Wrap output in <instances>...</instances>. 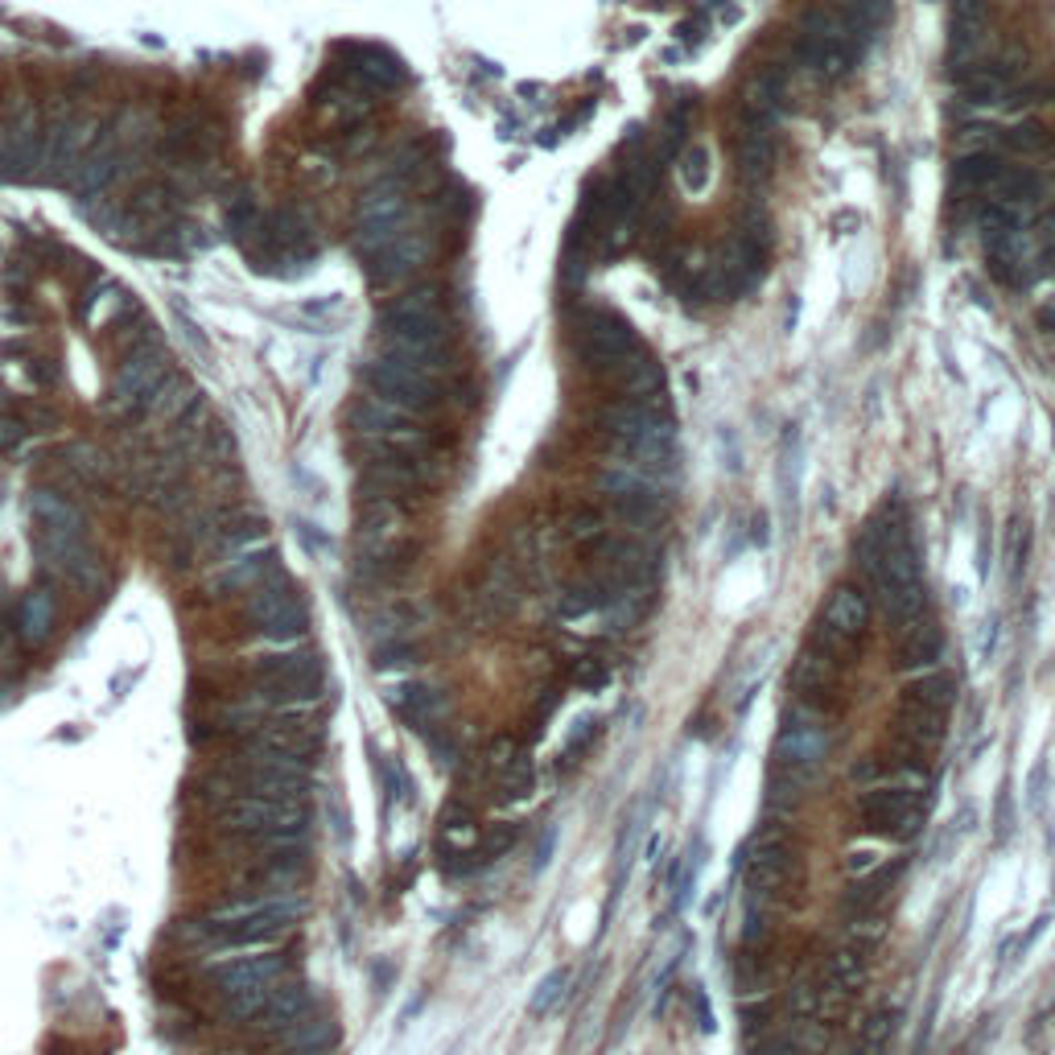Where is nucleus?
<instances>
[{
    "mask_svg": "<svg viewBox=\"0 0 1055 1055\" xmlns=\"http://www.w3.org/2000/svg\"><path fill=\"white\" fill-rule=\"evenodd\" d=\"M903 705H915V710H932V714H953L957 705V677L944 672V668H924L915 672L908 684H903Z\"/></svg>",
    "mask_w": 1055,
    "mask_h": 1055,
    "instance_id": "nucleus-22",
    "label": "nucleus"
},
{
    "mask_svg": "<svg viewBox=\"0 0 1055 1055\" xmlns=\"http://www.w3.org/2000/svg\"><path fill=\"white\" fill-rule=\"evenodd\" d=\"M1040 322H1043V330H1052V334H1055V301L1040 309Z\"/></svg>",
    "mask_w": 1055,
    "mask_h": 1055,
    "instance_id": "nucleus-52",
    "label": "nucleus"
},
{
    "mask_svg": "<svg viewBox=\"0 0 1055 1055\" xmlns=\"http://www.w3.org/2000/svg\"><path fill=\"white\" fill-rule=\"evenodd\" d=\"M941 656H944V627L927 623V618L903 627V639L894 644V668H903V672L936 668L941 664Z\"/></svg>",
    "mask_w": 1055,
    "mask_h": 1055,
    "instance_id": "nucleus-21",
    "label": "nucleus"
},
{
    "mask_svg": "<svg viewBox=\"0 0 1055 1055\" xmlns=\"http://www.w3.org/2000/svg\"><path fill=\"white\" fill-rule=\"evenodd\" d=\"M169 375H174V367H169V351H162L153 339L141 342V347H132V355L124 359L112 375V405L149 408L153 392L162 388Z\"/></svg>",
    "mask_w": 1055,
    "mask_h": 1055,
    "instance_id": "nucleus-12",
    "label": "nucleus"
},
{
    "mask_svg": "<svg viewBox=\"0 0 1055 1055\" xmlns=\"http://www.w3.org/2000/svg\"><path fill=\"white\" fill-rule=\"evenodd\" d=\"M293 920H297V903H264V908L248 911V915H240V920H228V924H219V920H207L202 924V932L215 941V948H264V944H276L285 932L293 927Z\"/></svg>",
    "mask_w": 1055,
    "mask_h": 1055,
    "instance_id": "nucleus-10",
    "label": "nucleus"
},
{
    "mask_svg": "<svg viewBox=\"0 0 1055 1055\" xmlns=\"http://www.w3.org/2000/svg\"><path fill=\"white\" fill-rule=\"evenodd\" d=\"M516 842H520V825H507V821H499V825H491L487 833H483V842H474V858H479V861L499 858V854H507V849H512Z\"/></svg>",
    "mask_w": 1055,
    "mask_h": 1055,
    "instance_id": "nucleus-41",
    "label": "nucleus"
},
{
    "mask_svg": "<svg viewBox=\"0 0 1055 1055\" xmlns=\"http://www.w3.org/2000/svg\"><path fill=\"white\" fill-rule=\"evenodd\" d=\"M710 149H701V145H693V149H684L681 153V162H677V169H681V182H684V190H693V195H701L705 186H710Z\"/></svg>",
    "mask_w": 1055,
    "mask_h": 1055,
    "instance_id": "nucleus-40",
    "label": "nucleus"
},
{
    "mask_svg": "<svg viewBox=\"0 0 1055 1055\" xmlns=\"http://www.w3.org/2000/svg\"><path fill=\"white\" fill-rule=\"evenodd\" d=\"M17 627H21V639L25 644H46V635L54 631V594L46 585H37L25 594L21 602V615H17Z\"/></svg>",
    "mask_w": 1055,
    "mask_h": 1055,
    "instance_id": "nucleus-30",
    "label": "nucleus"
},
{
    "mask_svg": "<svg viewBox=\"0 0 1055 1055\" xmlns=\"http://www.w3.org/2000/svg\"><path fill=\"white\" fill-rule=\"evenodd\" d=\"M30 512H33V528H42V532H58V536H83V528H87V520H83V512L70 499H66L63 491H33L30 499Z\"/></svg>",
    "mask_w": 1055,
    "mask_h": 1055,
    "instance_id": "nucleus-23",
    "label": "nucleus"
},
{
    "mask_svg": "<svg viewBox=\"0 0 1055 1055\" xmlns=\"http://www.w3.org/2000/svg\"><path fill=\"white\" fill-rule=\"evenodd\" d=\"M1040 248H1043V252H1055V211L1043 215V223H1040Z\"/></svg>",
    "mask_w": 1055,
    "mask_h": 1055,
    "instance_id": "nucleus-50",
    "label": "nucleus"
},
{
    "mask_svg": "<svg viewBox=\"0 0 1055 1055\" xmlns=\"http://www.w3.org/2000/svg\"><path fill=\"white\" fill-rule=\"evenodd\" d=\"M1043 190L1040 174H1031L1026 165H1002L998 169V178H993V186L986 190V195L993 198V202H1007V207H1019V202H1031V198Z\"/></svg>",
    "mask_w": 1055,
    "mask_h": 1055,
    "instance_id": "nucleus-32",
    "label": "nucleus"
},
{
    "mask_svg": "<svg viewBox=\"0 0 1055 1055\" xmlns=\"http://www.w3.org/2000/svg\"><path fill=\"white\" fill-rule=\"evenodd\" d=\"M792 54H795V66H804L809 75H816V79H842L845 70L854 66V58H858V50L845 46V42H828V37H816V33H795L792 42Z\"/></svg>",
    "mask_w": 1055,
    "mask_h": 1055,
    "instance_id": "nucleus-17",
    "label": "nucleus"
},
{
    "mask_svg": "<svg viewBox=\"0 0 1055 1055\" xmlns=\"http://www.w3.org/2000/svg\"><path fill=\"white\" fill-rule=\"evenodd\" d=\"M276 565L273 552H244V557H235L231 565H223L219 573L211 578V594H248L256 582H264Z\"/></svg>",
    "mask_w": 1055,
    "mask_h": 1055,
    "instance_id": "nucleus-25",
    "label": "nucleus"
},
{
    "mask_svg": "<svg viewBox=\"0 0 1055 1055\" xmlns=\"http://www.w3.org/2000/svg\"><path fill=\"white\" fill-rule=\"evenodd\" d=\"M565 986H569V969H552V974L536 986L532 1002H528V1014H532V1019L552 1014V1010L561 1007V998H565Z\"/></svg>",
    "mask_w": 1055,
    "mask_h": 1055,
    "instance_id": "nucleus-39",
    "label": "nucleus"
},
{
    "mask_svg": "<svg viewBox=\"0 0 1055 1055\" xmlns=\"http://www.w3.org/2000/svg\"><path fill=\"white\" fill-rule=\"evenodd\" d=\"M347 83L363 96H384V91H396L405 83V66H400V58H392L388 50L351 46L347 50Z\"/></svg>",
    "mask_w": 1055,
    "mask_h": 1055,
    "instance_id": "nucleus-15",
    "label": "nucleus"
},
{
    "mask_svg": "<svg viewBox=\"0 0 1055 1055\" xmlns=\"http://www.w3.org/2000/svg\"><path fill=\"white\" fill-rule=\"evenodd\" d=\"M866 635H870V598L858 585H837L821 606V618H816V631H812L809 644L825 648L833 660H849Z\"/></svg>",
    "mask_w": 1055,
    "mask_h": 1055,
    "instance_id": "nucleus-5",
    "label": "nucleus"
},
{
    "mask_svg": "<svg viewBox=\"0 0 1055 1055\" xmlns=\"http://www.w3.org/2000/svg\"><path fill=\"white\" fill-rule=\"evenodd\" d=\"M417 648L413 644H384L375 648V668H396V664H413Z\"/></svg>",
    "mask_w": 1055,
    "mask_h": 1055,
    "instance_id": "nucleus-47",
    "label": "nucleus"
},
{
    "mask_svg": "<svg viewBox=\"0 0 1055 1055\" xmlns=\"http://www.w3.org/2000/svg\"><path fill=\"white\" fill-rule=\"evenodd\" d=\"M816 998H821V986H809V981H800L792 990V1014L800 1019V1023H809V1019H816Z\"/></svg>",
    "mask_w": 1055,
    "mask_h": 1055,
    "instance_id": "nucleus-46",
    "label": "nucleus"
},
{
    "mask_svg": "<svg viewBox=\"0 0 1055 1055\" xmlns=\"http://www.w3.org/2000/svg\"><path fill=\"white\" fill-rule=\"evenodd\" d=\"M256 677L264 681L261 701L281 710H309L326 697V668L318 651H273L256 660Z\"/></svg>",
    "mask_w": 1055,
    "mask_h": 1055,
    "instance_id": "nucleus-3",
    "label": "nucleus"
},
{
    "mask_svg": "<svg viewBox=\"0 0 1055 1055\" xmlns=\"http://www.w3.org/2000/svg\"><path fill=\"white\" fill-rule=\"evenodd\" d=\"M392 710L405 717V722H413V726H433L441 714V697L433 693V689H421V684H405V689H392Z\"/></svg>",
    "mask_w": 1055,
    "mask_h": 1055,
    "instance_id": "nucleus-31",
    "label": "nucleus"
},
{
    "mask_svg": "<svg viewBox=\"0 0 1055 1055\" xmlns=\"http://www.w3.org/2000/svg\"><path fill=\"white\" fill-rule=\"evenodd\" d=\"M248 618L268 644H297L309 631V611L301 594L293 590L285 569H273L264 582L248 590Z\"/></svg>",
    "mask_w": 1055,
    "mask_h": 1055,
    "instance_id": "nucleus-4",
    "label": "nucleus"
},
{
    "mask_svg": "<svg viewBox=\"0 0 1055 1055\" xmlns=\"http://www.w3.org/2000/svg\"><path fill=\"white\" fill-rule=\"evenodd\" d=\"M228 231L240 240V244H248L252 235H261L264 231V215L261 207H256V198L252 195H240L228 202Z\"/></svg>",
    "mask_w": 1055,
    "mask_h": 1055,
    "instance_id": "nucleus-38",
    "label": "nucleus"
},
{
    "mask_svg": "<svg viewBox=\"0 0 1055 1055\" xmlns=\"http://www.w3.org/2000/svg\"><path fill=\"white\" fill-rule=\"evenodd\" d=\"M795 882V849L783 828H759L747 845V887L750 899H776Z\"/></svg>",
    "mask_w": 1055,
    "mask_h": 1055,
    "instance_id": "nucleus-9",
    "label": "nucleus"
},
{
    "mask_svg": "<svg viewBox=\"0 0 1055 1055\" xmlns=\"http://www.w3.org/2000/svg\"><path fill=\"white\" fill-rule=\"evenodd\" d=\"M981 30H986V0H953L948 4V58H953V75L965 70V58H974Z\"/></svg>",
    "mask_w": 1055,
    "mask_h": 1055,
    "instance_id": "nucleus-19",
    "label": "nucleus"
},
{
    "mask_svg": "<svg viewBox=\"0 0 1055 1055\" xmlns=\"http://www.w3.org/2000/svg\"><path fill=\"white\" fill-rule=\"evenodd\" d=\"M293 1055H330V1052H293Z\"/></svg>",
    "mask_w": 1055,
    "mask_h": 1055,
    "instance_id": "nucleus-53",
    "label": "nucleus"
},
{
    "mask_svg": "<svg viewBox=\"0 0 1055 1055\" xmlns=\"http://www.w3.org/2000/svg\"><path fill=\"white\" fill-rule=\"evenodd\" d=\"M755 1055H800V1047H795L792 1035H776V1040L759 1043V1052Z\"/></svg>",
    "mask_w": 1055,
    "mask_h": 1055,
    "instance_id": "nucleus-49",
    "label": "nucleus"
},
{
    "mask_svg": "<svg viewBox=\"0 0 1055 1055\" xmlns=\"http://www.w3.org/2000/svg\"><path fill=\"white\" fill-rule=\"evenodd\" d=\"M894 734H899V743L911 750L908 763H920L924 767V750H936L944 747V738H948V717L944 714H932V710H915V705H899V714H894Z\"/></svg>",
    "mask_w": 1055,
    "mask_h": 1055,
    "instance_id": "nucleus-18",
    "label": "nucleus"
},
{
    "mask_svg": "<svg viewBox=\"0 0 1055 1055\" xmlns=\"http://www.w3.org/2000/svg\"><path fill=\"white\" fill-rule=\"evenodd\" d=\"M734 162H738V178L759 186V182L771 178L776 169V141H771V129L767 124H755L747 120L738 141H734Z\"/></svg>",
    "mask_w": 1055,
    "mask_h": 1055,
    "instance_id": "nucleus-20",
    "label": "nucleus"
},
{
    "mask_svg": "<svg viewBox=\"0 0 1055 1055\" xmlns=\"http://www.w3.org/2000/svg\"><path fill=\"white\" fill-rule=\"evenodd\" d=\"M573 681L582 684V689H602V684H611V664H606V660H594V656H585V660L573 664Z\"/></svg>",
    "mask_w": 1055,
    "mask_h": 1055,
    "instance_id": "nucleus-45",
    "label": "nucleus"
},
{
    "mask_svg": "<svg viewBox=\"0 0 1055 1055\" xmlns=\"http://www.w3.org/2000/svg\"><path fill=\"white\" fill-rule=\"evenodd\" d=\"M309 1007H314V998H309L306 986H293V981L289 986H281V981H273V986H268V1002H264V1010L256 1014V1019H261L256 1026H261V1031L285 1035V1031H289Z\"/></svg>",
    "mask_w": 1055,
    "mask_h": 1055,
    "instance_id": "nucleus-24",
    "label": "nucleus"
},
{
    "mask_svg": "<svg viewBox=\"0 0 1055 1055\" xmlns=\"http://www.w3.org/2000/svg\"><path fill=\"white\" fill-rule=\"evenodd\" d=\"M380 330H384V351L405 363H417L425 372H441V355H446V318H441L438 297L429 289L405 293L396 297L384 314H380Z\"/></svg>",
    "mask_w": 1055,
    "mask_h": 1055,
    "instance_id": "nucleus-1",
    "label": "nucleus"
},
{
    "mask_svg": "<svg viewBox=\"0 0 1055 1055\" xmlns=\"http://www.w3.org/2000/svg\"><path fill=\"white\" fill-rule=\"evenodd\" d=\"M887 936V911H849L845 920V944H854L861 953H870Z\"/></svg>",
    "mask_w": 1055,
    "mask_h": 1055,
    "instance_id": "nucleus-37",
    "label": "nucleus"
},
{
    "mask_svg": "<svg viewBox=\"0 0 1055 1055\" xmlns=\"http://www.w3.org/2000/svg\"><path fill=\"white\" fill-rule=\"evenodd\" d=\"M788 681H792L795 705H809V710H816V714H828V710L837 705L842 660H833L825 648L809 644V648L795 656L792 677H788Z\"/></svg>",
    "mask_w": 1055,
    "mask_h": 1055,
    "instance_id": "nucleus-14",
    "label": "nucleus"
},
{
    "mask_svg": "<svg viewBox=\"0 0 1055 1055\" xmlns=\"http://www.w3.org/2000/svg\"><path fill=\"white\" fill-rule=\"evenodd\" d=\"M30 441V425L21 421V413L13 405L0 408V454H13Z\"/></svg>",
    "mask_w": 1055,
    "mask_h": 1055,
    "instance_id": "nucleus-43",
    "label": "nucleus"
},
{
    "mask_svg": "<svg viewBox=\"0 0 1055 1055\" xmlns=\"http://www.w3.org/2000/svg\"><path fill=\"white\" fill-rule=\"evenodd\" d=\"M639 355L635 330L611 309H590L582 318V359L598 372H623Z\"/></svg>",
    "mask_w": 1055,
    "mask_h": 1055,
    "instance_id": "nucleus-11",
    "label": "nucleus"
},
{
    "mask_svg": "<svg viewBox=\"0 0 1055 1055\" xmlns=\"http://www.w3.org/2000/svg\"><path fill=\"white\" fill-rule=\"evenodd\" d=\"M285 974V957L281 953H261V957H228L211 965V981L223 993L235 990H252V986H273Z\"/></svg>",
    "mask_w": 1055,
    "mask_h": 1055,
    "instance_id": "nucleus-16",
    "label": "nucleus"
},
{
    "mask_svg": "<svg viewBox=\"0 0 1055 1055\" xmlns=\"http://www.w3.org/2000/svg\"><path fill=\"white\" fill-rule=\"evenodd\" d=\"M598 611V590L594 585H573V590H565V598H561V618H585Z\"/></svg>",
    "mask_w": 1055,
    "mask_h": 1055,
    "instance_id": "nucleus-44",
    "label": "nucleus"
},
{
    "mask_svg": "<svg viewBox=\"0 0 1055 1055\" xmlns=\"http://www.w3.org/2000/svg\"><path fill=\"white\" fill-rule=\"evenodd\" d=\"M363 380H367V388H372V396H380V400H388V405L405 408V413H425V408L438 405V375L425 372V367H417V363H405V359L388 355V351H380V355L363 367Z\"/></svg>",
    "mask_w": 1055,
    "mask_h": 1055,
    "instance_id": "nucleus-7",
    "label": "nucleus"
},
{
    "mask_svg": "<svg viewBox=\"0 0 1055 1055\" xmlns=\"http://www.w3.org/2000/svg\"><path fill=\"white\" fill-rule=\"evenodd\" d=\"M887 849H878V845H854L849 854H845V875L849 878H866V875H875V870H882L887 866Z\"/></svg>",
    "mask_w": 1055,
    "mask_h": 1055,
    "instance_id": "nucleus-42",
    "label": "nucleus"
},
{
    "mask_svg": "<svg viewBox=\"0 0 1055 1055\" xmlns=\"http://www.w3.org/2000/svg\"><path fill=\"white\" fill-rule=\"evenodd\" d=\"M228 795H268V800H306L309 795V771L297 767L264 763L256 755H244V763L228 767Z\"/></svg>",
    "mask_w": 1055,
    "mask_h": 1055,
    "instance_id": "nucleus-13",
    "label": "nucleus"
},
{
    "mask_svg": "<svg viewBox=\"0 0 1055 1055\" xmlns=\"http://www.w3.org/2000/svg\"><path fill=\"white\" fill-rule=\"evenodd\" d=\"M998 145L1010 153H1031V157H1052L1055 153V136L1043 124H1019V129L998 132Z\"/></svg>",
    "mask_w": 1055,
    "mask_h": 1055,
    "instance_id": "nucleus-36",
    "label": "nucleus"
},
{
    "mask_svg": "<svg viewBox=\"0 0 1055 1055\" xmlns=\"http://www.w3.org/2000/svg\"><path fill=\"white\" fill-rule=\"evenodd\" d=\"M743 108H747V120L776 129L780 116H783V75L780 70H759V75L747 83Z\"/></svg>",
    "mask_w": 1055,
    "mask_h": 1055,
    "instance_id": "nucleus-26",
    "label": "nucleus"
},
{
    "mask_svg": "<svg viewBox=\"0 0 1055 1055\" xmlns=\"http://www.w3.org/2000/svg\"><path fill=\"white\" fill-rule=\"evenodd\" d=\"M618 375H623V388H627V396H635L639 405L664 392V372H660V367H656L651 359H644V355H635Z\"/></svg>",
    "mask_w": 1055,
    "mask_h": 1055,
    "instance_id": "nucleus-35",
    "label": "nucleus"
},
{
    "mask_svg": "<svg viewBox=\"0 0 1055 1055\" xmlns=\"http://www.w3.org/2000/svg\"><path fill=\"white\" fill-rule=\"evenodd\" d=\"M30 380L33 384H42V388H54L58 384V367H50V359H30Z\"/></svg>",
    "mask_w": 1055,
    "mask_h": 1055,
    "instance_id": "nucleus-48",
    "label": "nucleus"
},
{
    "mask_svg": "<svg viewBox=\"0 0 1055 1055\" xmlns=\"http://www.w3.org/2000/svg\"><path fill=\"white\" fill-rule=\"evenodd\" d=\"M594 524H598V520H594V516L585 512V516H578V520H573V528H569V532H573V536H594V532H598Z\"/></svg>",
    "mask_w": 1055,
    "mask_h": 1055,
    "instance_id": "nucleus-51",
    "label": "nucleus"
},
{
    "mask_svg": "<svg viewBox=\"0 0 1055 1055\" xmlns=\"http://www.w3.org/2000/svg\"><path fill=\"white\" fill-rule=\"evenodd\" d=\"M960 99H965V103H977V108L1007 103V79H1002L993 66L969 70V75H960Z\"/></svg>",
    "mask_w": 1055,
    "mask_h": 1055,
    "instance_id": "nucleus-34",
    "label": "nucleus"
},
{
    "mask_svg": "<svg viewBox=\"0 0 1055 1055\" xmlns=\"http://www.w3.org/2000/svg\"><path fill=\"white\" fill-rule=\"evenodd\" d=\"M828 759V730L821 714L809 705H792L783 714L780 738H776V767L795 776V780L812 783L821 776V767Z\"/></svg>",
    "mask_w": 1055,
    "mask_h": 1055,
    "instance_id": "nucleus-6",
    "label": "nucleus"
},
{
    "mask_svg": "<svg viewBox=\"0 0 1055 1055\" xmlns=\"http://www.w3.org/2000/svg\"><path fill=\"white\" fill-rule=\"evenodd\" d=\"M866 977H870V953H861L854 944H842L837 953H828L825 960L828 986H837V990L845 993H858L861 986H866Z\"/></svg>",
    "mask_w": 1055,
    "mask_h": 1055,
    "instance_id": "nucleus-29",
    "label": "nucleus"
},
{
    "mask_svg": "<svg viewBox=\"0 0 1055 1055\" xmlns=\"http://www.w3.org/2000/svg\"><path fill=\"white\" fill-rule=\"evenodd\" d=\"M219 825L252 837L256 845H281L297 842L309 833V809L306 800H268V795H231L228 809L219 812Z\"/></svg>",
    "mask_w": 1055,
    "mask_h": 1055,
    "instance_id": "nucleus-2",
    "label": "nucleus"
},
{
    "mask_svg": "<svg viewBox=\"0 0 1055 1055\" xmlns=\"http://www.w3.org/2000/svg\"><path fill=\"white\" fill-rule=\"evenodd\" d=\"M1002 165L1007 162H1002L993 149H974V153H960L957 165H953V174H957V182L965 186V190H990Z\"/></svg>",
    "mask_w": 1055,
    "mask_h": 1055,
    "instance_id": "nucleus-33",
    "label": "nucleus"
},
{
    "mask_svg": "<svg viewBox=\"0 0 1055 1055\" xmlns=\"http://www.w3.org/2000/svg\"><path fill=\"white\" fill-rule=\"evenodd\" d=\"M924 816V792H908V788H870V792H861V828L887 837V842L920 837Z\"/></svg>",
    "mask_w": 1055,
    "mask_h": 1055,
    "instance_id": "nucleus-8",
    "label": "nucleus"
},
{
    "mask_svg": "<svg viewBox=\"0 0 1055 1055\" xmlns=\"http://www.w3.org/2000/svg\"><path fill=\"white\" fill-rule=\"evenodd\" d=\"M894 878H899V861H887L875 875L854 878V887L845 891V911H887L894 894Z\"/></svg>",
    "mask_w": 1055,
    "mask_h": 1055,
    "instance_id": "nucleus-28",
    "label": "nucleus"
},
{
    "mask_svg": "<svg viewBox=\"0 0 1055 1055\" xmlns=\"http://www.w3.org/2000/svg\"><path fill=\"white\" fill-rule=\"evenodd\" d=\"M334 1040H339L334 1014H326V1010H318V1007H309L306 1014L285 1031V1047H289V1055L293 1052H330Z\"/></svg>",
    "mask_w": 1055,
    "mask_h": 1055,
    "instance_id": "nucleus-27",
    "label": "nucleus"
}]
</instances>
